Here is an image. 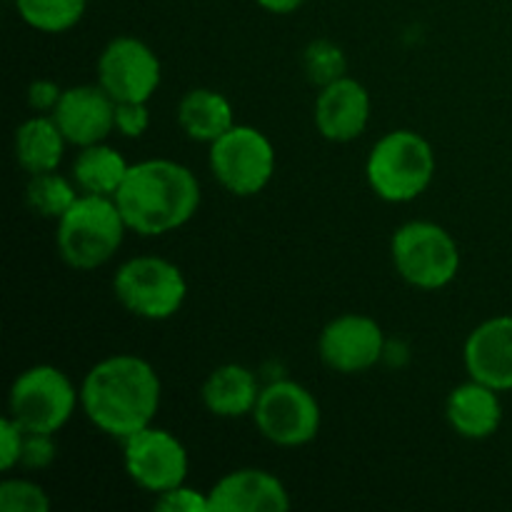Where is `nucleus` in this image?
<instances>
[{
  "mask_svg": "<svg viewBox=\"0 0 512 512\" xmlns=\"http://www.w3.org/2000/svg\"><path fill=\"white\" fill-rule=\"evenodd\" d=\"M160 378L140 355H110L85 375L80 408L85 418L115 440H125L153 425L160 410Z\"/></svg>",
  "mask_w": 512,
  "mask_h": 512,
  "instance_id": "f257e3e1",
  "label": "nucleus"
},
{
  "mask_svg": "<svg viewBox=\"0 0 512 512\" xmlns=\"http://www.w3.org/2000/svg\"><path fill=\"white\" fill-rule=\"evenodd\" d=\"M113 198L128 230L155 238L183 228L198 213L200 183L185 165L153 158L130 165Z\"/></svg>",
  "mask_w": 512,
  "mask_h": 512,
  "instance_id": "f03ea898",
  "label": "nucleus"
},
{
  "mask_svg": "<svg viewBox=\"0 0 512 512\" xmlns=\"http://www.w3.org/2000/svg\"><path fill=\"white\" fill-rule=\"evenodd\" d=\"M128 225L110 195L80 193L68 213L58 220L55 245L65 265L75 270H95L115 258Z\"/></svg>",
  "mask_w": 512,
  "mask_h": 512,
  "instance_id": "7ed1b4c3",
  "label": "nucleus"
},
{
  "mask_svg": "<svg viewBox=\"0 0 512 512\" xmlns=\"http://www.w3.org/2000/svg\"><path fill=\"white\" fill-rule=\"evenodd\" d=\"M365 175L380 200L410 203L433 183V145L415 130H390L370 150Z\"/></svg>",
  "mask_w": 512,
  "mask_h": 512,
  "instance_id": "20e7f679",
  "label": "nucleus"
},
{
  "mask_svg": "<svg viewBox=\"0 0 512 512\" xmlns=\"http://www.w3.org/2000/svg\"><path fill=\"white\" fill-rule=\"evenodd\" d=\"M390 258L408 285L420 290L448 288L460 273V248L453 235L430 220L400 225L390 240Z\"/></svg>",
  "mask_w": 512,
  "mask_h": 512,
  "instance_id": "39448f33",
  "label": "nucleus"
},
{
  "mask_svg": "<svg viewBox=\"0 0 512 512\" xmlns=\"http://www.w3.org/2000/svg\"><path fill=\"white\" fill-rule=\"evenodd\" d=\"M113 293L135 318L168 320L183 308L188 298V280L170 260L158 255H138L118 268Z\"/></svg>",
  "mask_w": 512,
  "mask_h": 512,
  "instance_id": "423d86ee",
  "label": "nucleus"
},
{
  "mask_svg": "<svg viewBox=\"0 0 512 512\" xmlns=\"http://www.w3.org/2000/svg\"><path fill=\"white\" fill-rule=\"evenodd\" d=\"M80 393L55 365H33L10 385L8 415L28 433H58L73 418Z\"/></svg>",
  "mask_w": 512,
  "mask_h": 512,
  "instance_id": "0eeeda50",
  "label": "nucleus"
},
{
  "mask_svg": "<svg viewBox=\"0 0 512 512\" xmlns=\"http://www.w3.org/2000/svg\"><path fill=\"white\" fill-rule=\"evenodd\" d=\"M210 173L228 193L250 198L268 188L275 173V148L263 130L233 125L210 143Z\"/></svg>",
  "mask_w": 512,
  "mask_h": 512,
  "instance_id": "6e6552de",
  "label": "nucleus"
},
{
  "mask_svg": "<svg viewBox=\"0 0 512 512\" xmlns=\"http://www.w3.org/2000/svg\"><path fill=\"white\" fill-rule=\"evenodd\" d=\"M255 428L280 448H303L320 433V405L305 385L275 380L260 390L253 410Z\"/></svg>",
  "mask_w": 512,
  "mask_h": 512,
  "instance_id": "1a4fd4ad",
  "label": "nucleus"
},
{
  "mask_svg": "<svg viewBox=\"0 0 512 512\" xmlns=\"http://www.w3.org/2000/svg\"><path fill=\"white\" fill-rule=\"evenodd\" d=\"M123 465L138 488L160 495L188 480L190 458L170 430L148 425L123 440Z\"/></svg>",
  "mask_w": 512,
  "mask_h": 512,
  "instance_id": "9d476101",
  "label": "nucleus"
},
{
  "mask_svg": "<svg viewBox=\"0 0 512 512\" xmlns=\"http://www.w3.org/2000/svg\"><path fill=\"white\" fill-rule=\"evenodd\" d=\"M160 60L148 43L118 35L98 58V85L115 103H148L160 85Z\"/></svg>",
  "mask_w": 512,
  "mask_h": 512,
  "instance_id": "9b49d317",
  "label": "nucleus"
},
{
  "mask_svg": "<svg viewBox=\"0 0 512 512\" xmlns=\"http://www.w3.org/2000/svg\"><path fill=\"white\" fill-rule=\"evenodd\" d=\"M385 353V333L370 315L345 313L330 320L318 340V355L330 370L343 375L365 373L380 363Z\"/></svg>",
  "mask_w": 512,
  "mask_h": 512,
  "instance_id": "f8f14e48",
  "label": "nucleus"
},
{
  "mask_svg": "<svg viewBox=\"0 0 512 512\" xmlns=\"http://www.w3.org/2000/svg\"><path fill=\"white\" fill-rule=\"evenodd\" d=\"M115 100L100 85H73L65 88L50 115L63 130L70 145L105 143L115 130Z\"/></svg>",
  "mask_w": 512,
  "mask_h": 512,
  "instance_id": "ddd939ff",
  "label": "nucleus"
},
{
  "mask_svg": "<svg viewBox=\"0 0 512 512\" xmlns=\"http://www.w3.org/2000/svg\"><path fill=\"white\" fill-rule=\"evenodd\" d=\"M315 128L330 143L360 138L370 123V95L360 80L343 78L323 85L315 98Z\"/></svg>",
  "mask_w": 512,
  "mask_h": 512,
  "instance_id": "4468645a",
  "label": "nucleus"
},
{
  "mask_svg": "<svg viewBox=\"0 0 512 512\" xmlns=\"http://www.w3.org/2000/svg\"><path fill=\"white\" fill-rule=\"evenodd\" d=\"M208 508L210 512H285L290 510V493L268 470L240 468L208 490Z\"/></svg>",
  "mask_w": 512,
  "mask_h": 512,
  "instance_id": "2eb2a0df",
  "label": "nucleus"
},
{
  "mask_svg": "<svg viewBox=\"0 0 512 512\" xmlns=\"http://www.w3.org/2000/svg\"><path fill=\"white\" fill-rule=\"evenodd\" d=\"M465 370L498 393L512 390V315L480 323L465 340Z\"/></svg>",
  "mask_w": 512,
  "mask_h": 512,
  "instance_id": "dca6fc26",
  "label": "nucleus"
},
{
  "mask_svg": "<svg viewBox=\"0 0 512 512\" xmlns=\"http://www.w3.org/2000/svg\"><path fill=\"white\" fill-rule=\"evenodd\" d=\"M445 418L450 428L465 440H485L498 433L503 423V403L500 393L480 380L470 378L468 383L450 390L445 403Z\"/></svg>",
  "mask_w": 512,
  "mask_h": 512,
  "instance_id": "f3484780",
  "label": "nucleus"
},
{
  "mask_svg": "<svg viewBox=\"0 0 512 512\" xmlns=\"http://www.w3.org/2000/svg\"><path fill=\"white\" fill-rule=\"evenodd\" d=\"M260 390L263 388L258 385L253 370L238 363H228L215 368L205 378L203 388H200V398H203L208 413H213L215 418L235 420L253 415Z\"/></svg>",
  "mask_w": 512,
  "mask_h": 512,
  "instance_id": "a211bd4d",
  "label": "nucleus"
},
{
  "mask_svg": "<svg viewBox=\"0 0 512 512\" xmlns=\"http://www.w3.org/2000/svg\"><path fill=\"white\" fill-rule=\"evenodd\" d=\"M178 123L190 140L210 145L235 125L233 105L218 90L193 88L180 98Z\"/></svg>",
  "mask_w": 512,
  "mask_h": 512,
  "instance_id": "6ab92c4d",
  "label": "nucleus"
},
{
  "mask_svg": "<svg viewBox=\"0 0 512 512\" xmlns=\"http://www.w3.org/2000/svg\"><path fill=\"white\" fill-rule=\"evenodd\" d=\"M65 140L63 130L53 120V115H33L18 125L13 138V153L20 168L28 170L30 175L35 173H50L58 170L60 160L65 155Z\"/></svg>",
  "mask_w": 512,
  "mask_h": 512,
  "instance_id": "aec40b11",
  "label": "nucleus"
},
{
  "mask_svg": "<svg viewBox=\"0 0 512 512\" xmlns=\"http://www.w3.org/2000/svg\"><path fill=\"white\" fill-rule=\"evenodd\" d=\"M130 163L105 143L85 145L73 160V180L83 193L113 198L128 175Z\"/></svg>",
  "mask_w": 512,
  "mask_h": 512,
  "instance_id": "412c9836",
  "label": "nucleus"
},
{
  "mask_svg": "<svg viewBox=\"0 0 512 512\" xmlns=\"http://www.w3.org/2000/svg\"><path fill=\"white\" fill-rule=\"evenodd\" d=\"M78 198L80 195L75 180H68L58 170L30 175L28 185H25V203H28V208L35 215L48 220L63 218Z\"/></svg>",
  "mask_w": 512,
  "mask_h": 512,
  "instance_id": "4be33fe9",
  "label": "nucleus"
},
{
  "mask_svg": "<svg viewBox=\"0 0 512 512\" xmlns=\"http://www.w3.org/2000/svg\"><path fill=\"white\" fill-rule=\"evenodd\" d=\"M20 18L40 33H65L85 13V0H15Z\"/></svg>",
  "mask_w": 512,
  "mask_h": 512,
  "instance_id": "5701e85b",
  "label": "nucleus"
},
{
  "mask_svg": "<svg viewBox=\"0 0 512 512\" xmlns=\"http://www.w3.org/2000/svg\"><path fill=\"white\" fill-rule=\"evenodd\" d=\"M348 60L340 45L330 43V40H313L303 53V70L308 80L318 88L333 83V80L343 78Z\"/></svg>",
  "mask_w": 512,
  "mask_h": 512,
  "instance_id": "b1692460",
  "label": "nucleus"
},
{
  "mask_svg": "<svg viewBox=\"0 0 512 512\" xmlns=\"http://www.w3.org/2000/svg\"><path fill=\"white\" fill-rule=\"evenodd\" d=\"M0 510L3 512H48L50 498L45 488L23 478H5L0 483Z\"/></svg>",
  "mask_w": 512,
  "mask_h": 512,
  "instance_id": "393cba45",
  "label": "nucleus"
},
{
  "mask_svg": "<svg viewBox=\"0 0 512 512\" xmlns=\"http://www.w3.org/2000/svg\"><path fill=\"white\" fill-rule=\"evenodd\" d=\"M155 510L160 512H210L208 493L190 488V485H175L155 498Z\"/></svg>",
  "mask_w": 512,
  "mask_h": 512,
  "instance_id": "a878e982",
  "label": "nucleus"
},
{
  "mask_svg": "<svg viewBox=\"0 0 512 512\" xmlns=\"http://www.w3.org/2000/svg\"><path fill=\"white\" fill-rule=\"evenodd\" d=\"M58 458V445H55L53 433H28L25 430V445L20 465L28 470H45Z\"/></svg>",
  "mask_w": 512,
  "mask_h": 512,
  "instance_id": "bb28decb",
  "label": "nucleus"
},
{
  "mask_svg": "<svg viewBox=\"0 0 512 512\" xmlns=\"http://www.w3.org/2000/svg\"><path fill=\"white\" fill-rule=\"evenodd\" d=\"M23 445H25V428L13 420L10 415H5L0 420V470L10 473L15 465H20L23 458Z\"/></svg>",
  "mask_w": 512,
  "mask_h": 512,
  "instance_id": "cd10ccee",
  "label": "nucleus"
},
{
  "mask_svg": "<svg viewBox=\"0 0 512 512\" xmlns=\"http://www.w3.org/2000/svg\"><path fill=\"white\" fill-rule=\"evenodd\" d=\"M150 128L148 103H118L115 105V130L125 138H140Z\"/></svg>",
  "mask_w": 512,
  "mask_h": 512,
  "instance_id": "c85d7f7f",
  "label": "nucleus"
},
{
  "mask_svg": "<svg viewBox=\"0 0 512 512\" xmlns=\"http://www.w3.org/2000/svg\"><path fill=\"white\" fill-rule=\"evenodd\" d=\"M60 95H63V90H60V85L53 83V80H48V78L33 80L28 88L30 110H35V113H40V115L53 113L55 105H58V100H60Z\"/></svg>",
  "mask_w": 512,
  "mask_h": 512,
  "instance_id": "c756f323",
  "label": "nucleus"
},
{
  "mask_svg": "<svg viewBox=\"0 0 512 512\" xmlns=\"http://www.w3.org/2000/svg\"><path fill=\"white\" fill-rule=\"evenodd\" d=\"M303 3L305 0H258L260 8H265L268 13H275V15L295 13V10H298Z\"/></svg>",
  "mask_w": 512,
  "mask_h": 512,
  "instance_id": "7c9ffc66",
  "label": "nucleus"
}]
</instances>
